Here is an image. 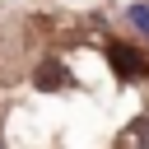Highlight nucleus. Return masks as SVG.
<instances>
[{
    "label": "nucleus",
    "mask_w": 149,
    "mask_h": 149,
    "mask_svg": "<svg viewBox=\"0 0 149 149\" xmlns=\"http://www.w3.org/2000/svg\"><path fill=\"white\" fill-rule=\"evenodd\" d=\"M107 56H112V65H116V70H121L126 79H135V74H144V65H140V56H135L130 47H116V42H112V47H107Z\"/></svg>",
    "instance_id": "obj_1"
},
{
    "label": "nucleus",
    "mask_w": 149,
    "mask_h": 149,
    "mask_svg": "<svg viewBox=\"0 0 149 149\" xmlns=\"http://www.w3.org/2000/svg\"><path fill=\"white\" fill-rule=\"evenodd\" d=\"M33 84H37V88H61V65H56V61H47V65L33 74Z\"/></svg>",
    "instance_id": "obj_2"
},
{
    "label": "nucleus",
    "mask_w": 149,
    "mask_h": 149,
    "mask_svg": "<svg viewBox=\"0 0 149 149\" xmlns=\"http://www.w3.org/2000/svg\"><path fill=\"white\" fill-rule=\"evenodd\" d=\"M126 19H130L140 33H149V5H130V9H126Z\"/></svg>",
    "instance_id": "obj_3"
}]
</instances>
